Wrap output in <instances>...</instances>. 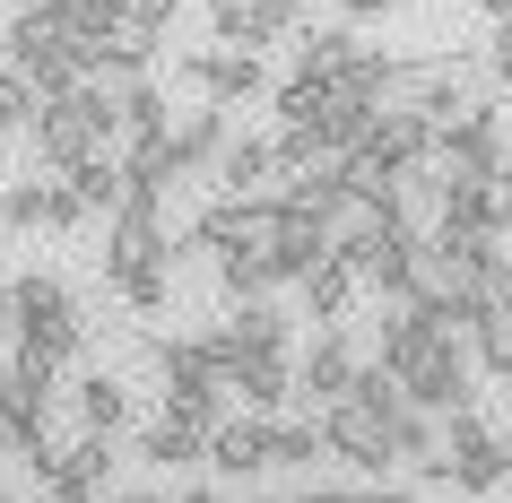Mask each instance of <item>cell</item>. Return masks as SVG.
<instances>
[{
    "label": "cell",
    "instance_id": "obj_5",
    "mask_svg": "<svg viewBox=\"0 0 512 503\" xmlns=\"http://www.w3.org/2000/svg\"><path fill=\"white\" fill-rule=\"evenodd\" d=\"M391 425H400V408H374V399L365 391H348V399H330L322 408V443L339 451V460H348V469H391V460H400V451H391Z\"/></svg>",
    "mask_w": 512,
    "mask_h": 503
},
{
    "label": "cell",
    "instance_id": "obj_13",
    "mask_svg": "<svg viewBox=\"0 0 512 503\" xmlns=\"http://www.w3.org/2000/svg\"><path fill=\"white\" fill-rule=\"evenodd\" d=\"M235 399L252 408V417H278L287 399H296V365H287V347H252V356H235Z\"/></svg>",
    "mask_w": 512,
    "mask_h": 503
},
{
    "label": "cell",
    "instance_id": "obj_8",
    "mask_svg": "<svg viewBox=\"0 0 512 503\" xmlns=\"http://www.w3.org/2000/svg\"><path fill=\"white\" fill-rule=\"evenodd\" d=\"M400 391L417 399V408H434V417H460V408H478V356H469L460 339H452V347H434V356L408 373Z\"/></svg>",
    "mask_w": 512,
    "mask_h": 503
},
{
    "label": "cell",
    "instance_id": "obj_15",
    "mask_svg": "<svg viewBox=\"0 0 512 503\" xmlns=\"http://www.w3.org/2000/svg\"><path fill=\"white\" fill-rule=\"evenodd\" d=\"M296 287H304V304H313V321L330 330V321H348V313H356V295H365V269H356L348 252H322V261L304 269Z\"/></svg>",
    "mask_w": 512,
    "mask_h": 503
},
{
    "label": "cell",
    "instance_id": "obj_49",
    "mask_svg": "<svg viewBox=\"0 0 512 503\" xmlns=\"http://www.w3.org/2000/svg\"><path fill=\"white\" fill-rule=\"evenodd\" d=\"M0 191H9V174H0Z\"/></svg>",
    "mask_w": 512,
    "mask_h": 503
},
{
    "label": "cell",
    "instance_id": "obj_2",
    "mask_svg": "<svg viewBox=\"0 0 512 503\" xmlns=\"http://www.w3.org/2000/svg\"><path fill=\"white\" fill-rule=\"evenodd\" d=\"M426 486H460V495H486V486H504L512 460H504V434H486L478 408H460V417H443V460H426Z\"/></svg>",
    "mask_w": 512,
    "mask_h": 503
},
{
    "label": "cell",
    "instance_id": "obj_18",
    "mask_svg": "<svg viewBox=\"0 0 512 503\" xmlns=\"http://www.w3.org/2000/svg\"><path fill=\"white\" fill-rule=\"evenodd\" d=\"M217 287H226V304H261L287 287V269H278V252H217Z\"/></svg>",
    "mask_w": 512,
    "mask_h": 503
},
{
    "label": "cell",
    "instance_id": "obj_47",
    "mask_svg": "<svg viewBox=\"0 0 512 503\" xmlns=\"http://www.w3.org/2000/svg\"><path fill=\"white\" fill-rule=\"evenodd\" d=\"M0 61H9V27H0Z\"/></svg>",
    "mask_w": 512,
    "mask_h": 503
},
{
    "label": "cell",
    "instance_id": "obj_33",
    "mask_svg": "<svg viewBox=\"0 0 512 503\" xmlns=\"http://www.w3.org/2000/svg\"><path fill=\"white\" fill-rule=\"evenodd\" d=\"M131 0H61V35H105Z\"/></svg>",
    "mask_w": 512,
    "mask_h": 503
},
{
    "label": "cell",
    "instance_id": "obj_28",
    "mask_svg": "<svg viewBox=\"0 0 512 503\" xmlns=\"http://www.w3.org/2000/svg\"><path fill=\"white\" fill-rule=\"evenodd\" d=\"M226 339H235V356H252V347H287V313H278L270 295H261V304H235V313H226Z\"/></svg>",
    "mask_w": 512,
    "mask_h": 503
},
{
    "label": "cell",
    "instance_id": "obj_7",
    "mask_svg": "<svg viewBox=\"0 0 512 503\" xmlns=\"http://www.w3.org/2000/svg\"><path fill=\"white\" fill-rule=\"evenodd\" d=\"M183 79L209 96V105H252V96H270V70L261 53H243V44H217V53H183Z\"/></svg>",
    "mask_w": 512,
    "mask_h": 503
},
{
    "label": "cell",
    "instance_id": "obj_39",
    "mask_svg": "<svg viewBox=\"0 0 512 503\" xmlns=\"http://www.w3.org/2000/svg\"><path fill=\"white\" fill-rule=\"evenodd\" d=\"M53 503H113L105 486H53Z\"/></svg>",
    "mask_w": 512,
    "mask_h": 503
},
{
    "label": "cell",
    "instance_id": "obj_23",
    "mask_svg": "<svg viewBox=\"0 0 512 503\" xmlns=\"http://www.w3.org/2000/svg\"><path fill=\"white\" fill-rule=\"evenodd\" d=\"M113 122H122V139H139V131H165L174 105H165L157 79H122V87H113Z\"/></svg>",
    "mask_w": 512,
    "mask_h": 503
},
{
    "label": "cell",
    "instance_id": "obj_17",
    "mask_svg": "<svg viewBox=\"0 0 512 503\" xmlns=\"http://www.w3.org/2000/svg\"><path fill=\"white\" fill-rule=\"evenodd\" d=\"M417 243H426V235H408V226H382V235L356 252L365 287H374V295H400V304H408V269H417Z\"/></svg>",
    "mask_w": 512,
    "mask_h": 503
},
{
    "label": "cell",
    "instance_id": "obj_10",
    "mask_svg": "<svg viewBox=\"0 0 512 503\" xmlns=\"http://www.w3.org/2000/svg\"><path fill=\"white\" fill-rule=\"evenodd\" d=\"M356 373H365V356L348 347V321H330L322 339L304 347V365H296V399L304 408H330V399L356 391Z\"/></svg>",
    "mask_w": 512,
    "mask_h": 503
},
{
    "label": "cell",
    "instance_id": "obj_20",
    "mask_svg": "<svg viewBox=\"0 0 512 503\" xmlns=\"http://www.w3.org/2000/svg\"><path fill=\"white\" fill-rule=\"evenodd\" d=\"M122 174H131V191H165V183H183L174 122H165V131H139V139H131V157H122Z\"/></svg>",
    "mask_w": 512,
    "mask_h": 503
},
{
    "label": "cell",
    "instance_id": "obj_46",
    "mask_svg": "<svg viewBox=\"0 0 512 503\" xmlns=\"http://www.w3.org/2000/svg\"><path fill=\"white\" fill-rule=\"evenodd\" d=\"M0 503H18V486H9V477H0Z\"/></svg>",
    "mask_w": 512,
    "mask_h": 503
},
{
    "label": "cell",
    "instance_id": "obj_6",
    "mask_svg": "<svg viewBox=\"0 0 512 503\" xmlns=\"http://www.w3.org/2000/svg\"><path fill=\"white\" fill-rule=\"evenodd\" d=\"M434 165H443V174H504V165H512L504 105H495V96H478L460 122H443V131H434Z\"/></svg>",
    "mask_w": 512,
    "mask_h": 503
},
{
    "label": "cell",
    "instance_id": "obj_50",
    "mask_svg": "<svg viewBox=\"0 0 512 503\" xmlns=\"http://www.w3.org/2000/svg\"><path fill=\"white\" fill-rule=\"evenodd\" d=\"M504 174H512V165H504Z\"/></svg>",
    "mask_w": 512,
    "mask_h": 503
},
{
    "label": "cell",
    "instance_id": "obj_48",
    "mask_svg": "<svg viewBox=\"0 0 512 503\" xmlns=\"http://www.w3.org/2000/svg\"><path fill=\"white\" fill-rule=\"evenodd\" d=\"M504 460H512V434H504Z\"/></svg>",
    "mask_w": 512,
    "mask_h": 503
},
{
    "label": "cell",
    "instance_id": "obj_24",
    "mask_svg": "<svg viewBox=\"0 0 512 503\" xmlns=\"http://www.w3.org/2000/svg\"><path fill=\"white\" fill-rule=\"evenodd\" d=\"M469 356H478V373L512 382V304H486V313L469 321Z\"/></svg>",
    "mask_w": 512,
    "mask_h": 503
},
{
    "label": "cell",
    "instance_id": "obj_16",
    "mask_svg": "<svg viewBox=\"0 0 512 503\" xmlns=\"http://www.w3.org/2000/svg\"><path fill=\"white\" fill-rule=\"evenodd\" d=\"M365 148H382L391 165H426L434 157V113H417V105L391 96V105L374 113V139H365Z\"/></svg>",
    "mask_w": 512,
    "mask_h": 503
},
{
    "label": "cell",
    "instance_id": "obj_4",
    "mask_svg": "<svg viewBox=\"0 0 512 503\" xmlns=\"http://www.w3.org/2000/svg\"><path fill=\"white\" fill-rule=\"evenodd\" d=\"M9 330L18 339H35V347H53V356H79V339H87V313H79V295L61 287V278H9Z\"/></svg>",
    "mask_w": 512,
    "mask_h": 503
},
{
    "label": "cell",
    "instance_id": "obj_43",
    "mask_svg": "<svg viewBox=\"0 0 512 503\" xmlns=\"http://www.w3.org/2000/svg\"><path fill=\"white\" fill-rule=\"evenodd\" d=\"M0 330H9V278H0Z\"/></svg>",
    "mask_w": 512,
    "mask_h": 503
},
{
    "label": "cell",
    "instance_id": "obj_41",
    "mask_svg": "<svg viewBox=\"0 0 512 503\" xmlns=\"http://www.w3.org/2000/svg\"><path fill=\"white\" fill-rule=\"evenodd\" d=\"M165 503H217V495H209V486H183V495H165Z\"/></svg>",
    "mask_w": 512,
    "mask_h": 503
},
{
    "label": "cell",
    "instance_id": "obj_44",
    "mask_svg": "<svg viewBox=\"0 0 512 503\" xmlns=\"http://www.w3.org/2000/svg\"><path fill=\"white\" fill-rule=\"evenodd\" d=\"M243 503H296V495H243Z\"/></svg>",
    "mask_w": 512,
    "mask_h": 503
},
{
    "label": "cell",
    "instance_id": "obj_12",
    "mask_svg": "<svg viewBox=\"0 0 512 503\" xmlns=\"http://www.w3.org/2000/svg\"><path fill=\"white\" fill-rule=\"evenodd\" d=\"M382 226H400V217H391V200H374V191H348V183H339L322 200V235H330V252H348V261L382 235Z\"/></svg>",
    "mask_w": 512,
    "mask_h": 503
},
{
    "label": "cell",
    "instance_id": "obj_36",
    "mask_svg": "<svg viewBox=\"0 0 512 503\" xmlns=\"http://www.w3.org/2000/svg\"><path fill=\"white\" fill-rule=\"evenodd\" d=\"M486 70H495V87H512V18L495 27V53H486Z\"/></svg>",
    "mask_w": 512,
    "mask_h": 503
},
{
    "label": "cell",
    "instance_id": "obj_32",
    "mask_svg": "<svg viewBox=\"0 0 512 503\" xmlns=\"http://www.w3.org/2000/svg\"><path fill=\"white\" fill-rule=\"evenodd\" d=\"M44 226V183H9L0 191V235H35Z\"/></svg>",
    "mask_w": 512,
    "mask_h": 503
},
{
    "label": "cell",
    "instance_id": "obj_26",
    "mask_svg": "<svg viewBox=\"0 0 512 503\" xmlns=\"http://www.w3.org/2000/svg\"><path fill=\"white\" fill-rule=\"evenodd\" d=\"M209 174H217L226 191H252V183H270V174H278V157H270V139H226Z\"/></svg>",
    "mask_w": 512,
    "mask_h": 503
},
{
    "label": "cell",
    "instance_id": "obj_38",
    "mask_svg": "<svg viewBox=\"0 0 512 503\" xmlns=\"http://www.w3.org/2000/svg\"><path fill=\"white\" fill-rule=\"evenodd\" d=\"M261 9H270V27H296V18L313 9V0H261Z\"/></svg>",
    "mask_w": 512,
    "mask_h": 503
},
{
    "label": "cell",
    "instance_id": "obj_22",
    "mask_svg": "<svg viewBox=\"0 0 512 503\" xmlns=\"http://www.w3.org/2000/svg\"><path fill=\"white\" fill-rule=\"evenodd\" d=\"M209 27H217V44H243V53H261V44L287 35V27H270L261 0H209Z\"/></svg>",
    "mask_w": 512,
    "mask_h": 503
},
{
    "label": "cell",
    "instance_id": "obj_19",
    "mask_svg": "<svg viewBox=\"0 0 512 503\" xmlns=\"http://www.w3.org/2000/svg\"><path fill=\"white\" fill-rule=\"evenodd\" d=\"M226 139H235V131H226V105H209V96H200V113H183V122H174V157H183V174H209Z\"/></svg>",
    "mask_w": 512,
    "mask_h": 503
},
{
    "label": "cell",
    "instance_id": "obj_1",
    "mask_svg": "<svg viewBox=\"0 0 512 503\" xmlns=\"http://www.w3.org/2000/svg\"><path fill=\"white\" fill-rule=\"evenodd\" d=\"M27 139H35V157L53 165V174L105 157L113 139H122V122H113V87H105V79H79L70 96H44V113H35Z\"/></svg>",
    "mask_w": 512,
    "mask_h": 503
},
{
    "label": "cell",
    "instance_id": "obj_40",
    "mask_svg": "<svg viewBox=\"0 0 512 503\" xmlns=\"http://www.w3.org/2000/svg\"><path fill=\"white\" fill-rule=\"evenodd\" d=\"M139 9H148L157 27H174V9H183V0H139Z\"/></svg>",
    "mask_w": 512,
    "mask_h": 503
},
{
    "label": "cell",
    "instance_id": "obj_25",
    "mask_svg": "<svg viewBox=\"0 0 512 503\" xmlns=\"http://www.w3.org/2000/svg\"><path fill=\"white\" fill-rule=\"evenodd\" d=\"M70 391H79V425H96V434H113V425L131 417V391H122V373H79Z\"/></svg>",
    "mask_w": 512,
    "mask_h": 503
},
{
    "label": "cell",
    "instance_id": "obj_3",
    "mask_svg": "<svg viewBox=\"0 0 512 503\" xmlns=\"http://www.w3.org/2000/svg\"><path fill=\"white\" fill-rule=\"evenodd\" d=\"M174 261V235H165V191H131L122 209L105 217V278H139V269Z\"/></svg>",
    "mask_w": 512,
    "mask_h": 503
},
{
    "label": "cell",
    "instance_id": "obj_30",
    "mask_svg": "<svg viewBox=\"0 0 512 503\" xmlns=\"http://www.w3.org/2000/svg\"><path fill=\"white\" fill-rule=\"evenodd\" d=\"M35 113H44L35 79L18 70V61H0V131H35Z\"/></svg>",
    "mask_w": 512,
    "mask_h": 503
},
{
    "label": "cell",
    "instance_id": "obj_27",
    "mask_svg": "<svg viewBox=\"0 0 512 503\" xmlns=\"http://www.w3.org/2000/svg\"><path fill=\"white\" fill-rule=\"evenodd\" d=\"M70 183L87 191V209H96V217H113L122 200H131V174H122V157H113V148H105V157H87V165H70Z\"/></svg>",
    "mask_w": 512,
    "mask_h": 503
},
{
    "label": "cell",
    "instance_id": "obj_45",
    "mask_svg": "<svg viewBox=\"0 0 512 503\" xmlns=\"http://www.w3.org/2000/svg\"><path fill=\"white\" fill-rule=\"evenodd\" d=\"M113 503H165V495H113Z\"/></svg>",
    "mask_w": 512,
    "mask_h": 503
},
{
    "label": "cell",
    "instance_id": "obj_9",
    "mask_svg": "<svg viewBox=\"0 0 512 503\" xmlns=\"http://www.w3.org/2000/svg\"><path fill=\"white\" fill-rule=\"evenodd\" d=\"M157 53H165V27H157V18H148V9L131 0V9H122V18H113V27L96 35V79H105V87L148 79V61H157Z\"/></svg>",
    "mask_w": 512,
    "mask_h": 503
},
{
    "label": "cell",
    "instance_id": "obj_29",
    "mask_svg": "<svg viewBox=\"0 0 512 503\" xmlns=\"http://www.w3.org/2000/svg\"><path fill=\"white\" fill-rule=\"evenodd\" d=\"M322 417L313 425H287V417H270V469H304V460H322Z\"/></svg>",
    "mask_w": 512,
    "mask_h": 503
},
{
    "label": "cell",
    "instance_id": "obj_35",
    "mask_svg": "<svg viewBox=\"0 0 512 503\" xmlns=\"http://www.w3.org/2000/svg\"><path fill=\"white\" fill-rule=\"evenodd\" d=\"M296 503H408V486H304Z\"/></svg>",
    "mask_w": 512,
    "mask_h": 503
},
{
    "label": "cell",
    "instance_id": "obj_21",
    "mask_svg": "<svg viewBox=\"0 0 512 503\" xmlns=\"http://www.w3.org/2000/svg\"><path fill=\"white\" fill-rule=\"evenodd\" d=\"M356 53H365V44H356V27H304V44H296V79H322V87H330Z\"/></svg>",
    "mask_w": 512,
    "mask_h": 503
},
{
    "label": "cell",
    "instance_id": "obj_11",
    "mask_svg": "<svg viewBox=\"0 0 512 503\" xmlns=\"http://www.w3.org/2000/svg\"><path fill=\"white\" fill-rule=\"evenodd\" d=\"M139 460H157V469H209V417L183 408V399H165V417L139 434Z\"/></svg>",
    "mask_w": 512,
    "mask_h": 503
},
{
    "label": "cell",
    "instance_id": "obj_31",
    "mask_svg": "<svg viewBox=\"0 0 512 503\" xmlns=\"http://www.w3.org/2000/svg\"><path fill=\"white\" fill-rule=\"evenodd\" d=\"M87 191L70 183V174H53V183H44V235H70V226H87Z\"/></svg>",
    "mask_w": 512,
    "mask_h": 503
},
{
    "label": "cell",
    "instance_id": "obj_37",
    "mask_svg": "<svg viewBox=\"0 0 512 503\" xmlns=\"http://www.w3.org/2000/svg\"><path fill=\"white\" fill-rule=\"evenodd\" d=\"M339 18H391V9H408V0H330Z\"/></svg>",
    "mask_w": 512,
    "mask_h": 503
},
{
    "label": "cell",
    "instance_id": "obj_42",
    "mask_svg": "<svg viewBox=\"0 0 512 503\" xmlns=\"http://www.w3.org/2000/svg\"><path fill=\"white\" fill-rule=\"evenodd\" d=\"M478 9H486V18H495V27H504V18H512V0H478Z\"/></svg>",
    "mask_w": 512,
    "mask_h": 503
},
{
    "label": "cell",
    "instance_id": "obj_34",
    "mask_svg": "<svg viewBox=\"0 0 512 503\" xmlns=\"http://www.w3.org/2000/svg\"><path fill=\"white\" fill-rule=\"evenodd\" d=\"M322 105H330L322 79H287L278 87V113H287V122H322Z\"/></svg>",
    "mask_w": 512,
    "mask_h": 503
},
{
    "label": "cell",
    "instance_id": "obj_14",
    "mask_svg": "<svg viewBox=\"0 0 512 503\" xmlns=\"http://www.w3.org/2000/svg\"><path fill=\"white\" fill-rule=\"evenodd\" d=\"M209 469L217 477H261L270 469V417H226V425H209Z\"/></svg>",
    "mask_w": 512,
    "mask_h": 503
}]
</instances>
